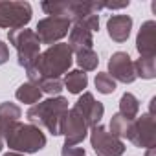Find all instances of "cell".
<instances>
[{
	"mask_svg": "<svg viewBox=\"0 0 156 156\" xmlns=\"http://www.w3.org/2000/svg\"><path fill=\"white\" fill-rule=\"evenodd\" d=\"M73 62V51L66 42H57L46 51L39 53L37 59L26 68L28 79L33 85H39L42 79H57L70 70Z\"/></svg>",
	"mask_w": 156,
	"mask_h": 156,
	"instance_id": "6da1fadb",
	"label": "cell"
},
{
	"mask_svg": "<svg viewBox=\"0 0 156 156\" xmlns=\"http://www.w3.org/2000/svg\"><path fill=\"white\" fill-rule=\"evenodd\" d=\"M66 112H68V99L62 96H55L31 105L30 110L26 112V118L30 119L31 125L39 129L44 127L50 134L61 136V121Z\"/></svg>",
	"mask_w": 156,
	"mask_h": 156,
	"instance_id": "7a4b0ae2",
	"label": "cell"
},
{
	"mask_svg": "<svg viewBox=\"0 0 156 156\" xmlns=\"http://www.w3.org/2000/svg\"><path fill=\"white\" fill-rule=\"evenodd\" d=\"M6 143H8L9 151L20 152V154H33L46 147V136L39 127H35L31 123L17 121L11 127V130L8 132Z\"/></svg>",
	"mask_w": 156,
	"mask_h": 156,
	"instance_id": "3957f363",
	"label": "cell"
},
{
	"mask_svg": "<svg viewBox=\"0 0 156 156\" xmlns=\"http://www.w3.org/2000/svg\"><path fill=\"white\" fill-rule=\"evenodd\" d=\"M8 39H9V44H13L17 50L19 64L24 68H28L37 59V55L41 53V41L33 30H26V28L11 30L8 33Z\"/></svg>",
	"mask_w": 156,
	"mask_h": 156,
	"instance_id": "277c9868",
	"label": "cell"
},
{
	"mask_svg": "<svg viewBox=\"0 0 156 156\" xmlns=\"http://www.w3.org/2000/svg\"><path fill=\"white\" fill-rule=\"evenodd\" d=\"M33 15L31 4L30 2H17V0H9V2H2L0 0V28L6 30H22L30 24Z\"/></svg>",
	"mask_w": 156,
	"mask_h": 156,
	"instance_id": "5b68a950",
	"label": "cell"
},
{
	"mask_svg": "<svg viewBox=\"0 0 156 156\" xmlns=\"http://www.w3.org/2000/svg\"><path fill=\"white\" fill-rule=\"evenodd\" d=\"M127 140H130L132 145L140 149L154 147L156 145V116L151 112H145L140 118L132 119Z\"/></svg>",
	"mask_w": 156,
	"mask_h": 156,
	"instance_id": "8992f818",
	"label": "cell"
},
{
	"mask_svg": "<svg viewBox=\"0 0 156 156\" xmlns=\"http://www.w3.org/2000/svg\"><path fill=\"white\" fill-rule=\"evenodd\" d=\"M90 145L98 156H121L125 152V143L101 123L90 129Z\"/></svg>",
	"mask_w": 156,
	"mask_h": 156,
	"instance_id": "52a82bcc",
	"label": "cell"
},
{
	"mask_svg": "<svg viewBox=\"0 0 156 156\" xmlns=\"http://www.w3.org/2000/svg\"><path fill=\"white\" fill-rule=\"evenodd\" d=\"M70 26H72V22L66 17H46V19L37 22L35 35L39 37L41 44L53 46V44H57L61 39H64L68 35Z\"/></svg>",
	"mask_w": 156,
	"mask_h": 156,
	"instance_id": "ba28073f",
	"label": "cell"
},
{
	"mask_svg": "<svg viewBox=\"0 0 156 156\" xmlns=\"http://www.w3.org/2000/svg\"><path fill=\"white\" fill-rule=\"evenodd\" d=\"M61 134L64 136V145L75 147V145H79L87 138L88 127H87L83 118L77 114L75 110L68 108V112L64 114V118L61 121Z\"/></svg>",
	"mask_w": 156,
	"mask_h": 156,
	"instance_id": "9c48e42d",
	"label": "cell"
},
{
	"mask_svg": "<svg viewBox=\"0 0 156 156\" xmlns=\"http://www.w3.org/2000/svg\"><path fill=\"white\" fill-rule=\"evenodd\" d=\"M114 81H119L123 85H130L136 81V70L134 61L127 51H116L112 53L108 61V72H107Z\"/></svg>",
	"mask_w": 156,
	"mask_h": 156,
	"instance_id": "30bf717a",
	"label": "cell"
},
{
	"mask_svg": "<svg viewBox=\"0 0 156 156\" xmlns=\"http://www.w3.org/2000/svg\"><path fill=\"white\" fill-rule=\"evenodd\" d=\"M72 110H75L77 114L83 118V121L87 123L88 129L99 125V123H101V118H103V114H105L103 103L96 101V98H94L90 92H83V96L75 101V105H73Z\"/></svg>",
	"mask_w": 156,
	"mask_h": 156,
	"instance_id": "8fae6325",
	"label": "cell"
},
{
	"mask_svg": "<svg viewBox=\"0 0 156 156\" xmlns=\"http://www.w3.org/2000/svg\"><path fill=\"white\" fill-rule=\"evenodd\" d=\"M136 50L140 57H156V22L147 20L141 24L136 37Z\"/></svg>",
	"mask_w": 156,
	"mask_h": 156,
	"instance_id": "7c38bea8",
	"label": "cell"
},
{
	"mask_svg": "<svg viewBox=\"0 0 156 156\" xmlns=\"http://www.w3.org/2000/svg\"><path fill=\"white\" fill-rule=\"evenodd\" d=\"M130 30H132V17L130 15H112L107 20L108 37L118 44H121L129 39Z\"/></svg>",
	"mask_w": 156,
	"mask_h": 156,
	"instance_id": "4fadbf2b",
	"label": "cell"
},
{
	"mask_svg": "<svg viewBox=\"0 0 156 156\" xmlns=\"http://www.w3.org/2000/svg\"><path fill=\"white\" fill-rule=\"evenodd\" d=\"M70 50L75 53L79 50H87V48H94V35L92 31L83 26V24H72L70 31H68V42Z\"/></svg>",
	"mask_w": 156,
	"mask_h": 156,
	"instance_id": "5bb4252c",
	"label": "cell"
},
{
	"mask_svg": "<svg viewBox=\"0 0 156 156\" xmlns=\"http://www.w3.org/2000/svg\"><path fill=\"white\" fill-rule=\"evenodd\" d=\"M20 116H22V110H20L19 105H15L11 101L0 103V138L8 136V132L19 121Z\"/></svg>",
	"mask_w": 156,
	"mask_h": 156,
	"instance_id": "9a60e30c",
	"label": "cell"
},
{
	"mask_svg": "<svg viewBox=\"0 0 156 156\" xmlns=\"http://www.w3.org/2000/svg\"><path fill=\"white\" fill-rule=\"evenodd\" d=\"M62 85L66 87V90H68L70 94H81V92H85V88L88 87V75H87V72H83V70H70V72H66V75H64Z\"/></svg>",
	"mask_w": 156,
	"mask_h": 156,
	"instance_id": "2e32d148",
	"label": "cell"
},
{
	"mask_svg": "<svg viewBox=\"0 0 156 156\" xmlns=\"http://www.w3.org/2000/svg\"><path fill=\"white\" fill-rule=\"evenodd\" d=\"M15 98H17L20 103H24V105H35V103L41 101L42 92H41V88H39L37 85H33V83L28 81V83H22V85L17 88Z\"/></svg>",
	"mask_w": 156,
	"mask_h": 156,
	"instance_id": "e0dca14e",
	"label": "cell"
},
{
	"mask_svg": "<svg viewBox=\"0 0 156 156\" xmlns=\"http://www.w3.org/2000/svg\"><path fill=\"white\" fill-rule=\"evenodd\" d=\"M75 62H77V66H79V70L92 72L99 64V55L94 51V48L79 50V51H75Z\"/></svg>",
	"mask_w": 156,
	"mask_h": 156,
	"instance_id": "ac0fdd59",
	"label": "cell"
},
{
	"mask_svg": "<svg viewBox=\"0 0 156 156\" xmlns=\"http://www.w3.org/2000/svg\"><path fill=\"white\" fill-rule=\"evenodd\" d=\"M119 114L125 116L127 119H136L140 114V99L134 94L125 92L119 99Z\"/></svg>",
	"mask_w": 156,
	"mask_h": 156,
	"instance_id": "d6986e66",
	"label": "cell"
},
{
	"mask_svg": "<svg viewBox=\"0 0 156 156\" xmlns=\"http://www.w3.org/2000/svg\"><path fill=\"white\" fill-rule=\"evenodd\" d=\"M134 70H136V77L141 79H154L156 77V57H140L134 62Z\"/></svg>",
	"mask_w": 156,
	"mask_h": 156,
	"instance_id": "ffe728a7",
	"label": "cell"
},
{
	"mask_svg": "<svg viewBox=\"0 0 156 156\" xmlns=\"http://www.w3.org/2000/svg\"><path fill=\"white\" fill-rule=\"evenodd\" d=\"M130 125H132V119H127L125 116H121V114L118 112V114H114V116H112V119H110L108 132L121 140V138H127V136H129Z\"/></svg>",
	"mask_w": 156,
	"mask_h": 156,
	"instance_id": "44dd1931",
	"label": "cell"
},
{
	"mask_svg": "<svg viewBox=\"0 0 156 156\" xmlns=\"http://www.w3.org/2000/svg\"><path fill=\"white\" fill-rule=\"evenodd\" d=\"M94 83H96V88H98V92H99V94L108 96V94H114V90H116V81L112 79V77H110L107 72L96 73Z\"/></svg>",
	"mask_w": 156,
	"mask_h": 156,
	"instance_id": "7402d4cb",
	"label": "cell"
},
{
	"mask_svg": "<svg viewBox=\"0 0 156 156\" xmlns=\"http://www.w3.org/2000/svg\"><path fill=\"white\" fill-rule=\"evenodd\" d=\"M37 87L41 88L42 94H48V96L55 98V96L61 94V90H62L64 85H62V79H61V77H57V79H42Z\"/></svg>",
	"mask_w": 156,
	"mask_h": 156,
	"instance_id": "603a6c76",
	"label": "cell"
},
{
	"mask_svg": "<svg viewBox=\"0 0 156 156\" xmlns=\"http://www.w3.org/2000/svg\"><path fill=\"white\" fill-rule=\"evenodd\" d=\"M61 156H87V151L83 147H70V145H64L62 151H61Z\"/></svg>",
	"mask_w": 156,
	"mask_h": 156,
	"instance_id": "cb8c5ba5",
	"label": "cell"
},
{
	"mask_svg": "<svg viewBox=\"0 0 156 156\" xmlns=\"http://www.w3.org/2000/svg\"><path fill=\"white\" fill-rule=\"evenodd\" d=\"M9 61V48L4 41H0V66Z\"/></svg>",
	"mask_w": 156,
	"mask_h": 156,
	"instance_id": "d4e9b609",
	"label": "cell"
},
{
	"mask_svg": "<svg viewBox=\"0 0 156 156\" xmlns=\"http://www.w3.org/2000/svg\"><path fill=\"white\" fill-rule=\"evenodd\" d=\"M129 0L127 2H119V4H114V2H103V8H107V9H123V8H129Z\"/></svg>",
	"mask_w": 156,
	"mask_h": 156,
	"instance_id": "484cf974",
	"label": "cell"
},
{
	"mask_svg": "<svg viewBox=\"0 0 156 156\" xmlns=\"http://www.w3.org/2000/svg\"><path fill=\"white\" fill-rule=\"evenodd\" d=\"M154 152H156V147H151V149H147L145 156H154Z\"/></svg>",
	"mask_w": 156,
	"mask_h": 156,
	"instance_id": "4316f807",
	"label": "cell"
},
{
	"mask_svg": "<svg viewBox=\"0 0 156 156\" xmlns=\"http://www.w3.org/2000/svg\"><path fill=\"white\" fill-rule=\"evenodd\" d=\"M4 156H24V154H20V152H15V151H9V152H6Z\"/></svg>",
	"mask_w": 156,
	"mask_h": 156,
	"instance_id": "83f0119b",
	"label": "cell"
},
{
	"mask_svg": "<svg viewBox=\"0 0 156 156\" xmlns=\"http://www.w3.org/2000/svg\"><path fill=\"white\" fill-rule=\"evenodd\" d=\"M2 149H4V140L0 138V152H2Z\"/></svg>",
	"mask_w": 156,
	"mask_h": 156,
	"instance_id": "f1b7e54d",
	"label": "cell"
}]
</instances>
